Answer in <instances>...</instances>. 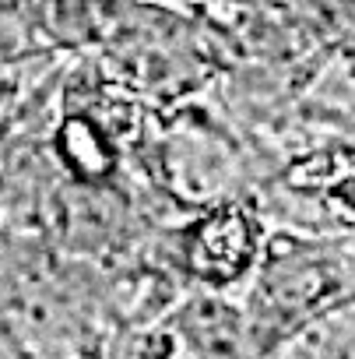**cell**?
<instances>
[{
  "label": "cell",
  "mask_w": 355,
  "mask_h": 359,
  "mask_svg": "<svg viewBox=\"0 0 355 359\" xmlns=\"http://www.w3.org/2000/svg\"><path fill=\"white\" fill-rule=\"evenodd\" d=\"M355 306V254L327 240L271 236L243 306L253 359H271L302 331Z\"/></svg>",
  "instance_id": "6da1fadb"
},
{
  "label": "cell",
  "mask_w": 355,
  "mask_h": 359,
  "mask_svg": "<svg viewBox=\"0 0 355 359\" xmlns=\"http://www.w3.org/2000/svg\"><path fill=\"white\" fill-rule=\"evenodd\" d=\"M172 247L180 275L197 292L225 296V289L246 282L260 268L267 240L260 212L229 198L187 215L183 226H176Z\"/></svg>",
  "instance_id": "7a4b0ae2"
}]
</instances>
